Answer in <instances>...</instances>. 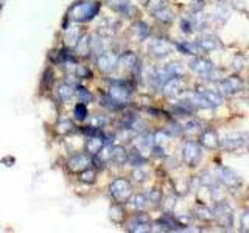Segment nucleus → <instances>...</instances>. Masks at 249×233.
Masks as SVG:
<instances>
[{
    "label": "nucleus",
    "mask_w": 249,
    "mask_h": 233,
    "mask_svg": "<svg viewBox=\"0 0 249 233\" xmlns=\"http://www.w3.org/2000/svg\"><path fill=\"white\" fill-rule=\"evenodd\" d=\"M100 2H90V0H83V2H76L70 8L69 16L70 19L75 22H89L92 20L100 11Z\"/></svg>",
    "instance_id": "nucleus-1"
},
{
    "label": "nucleus",
    "mask_w": 249,
    "mask_h": 233,
    "mask_svg": "<svg viewBox=\"0 0 249 233\" xmlns=\"http://www.w3.org/2000/svg\"><path fill=\"white\" fill-rule=\"evenodd\" d=\"M213 217L216 219L218 225L224 230H231L233 227V210L226 200H220L215 204Z\"/></svg>",
    "instance_id": "nucleus-2"
},
{
    "label": "nucleus",
    "mask_w": 249,
    "mask_h": 233,
    "mask_svg": "<svg viewBox=\"0 0 249 233\" xmlns=\"http://www.w3.org/2000/svg\"><path fill=\"white\" fill-rule=\"evenodd\" d=\"M107 95L111 97L115 103H119L123 107L124 104H128L129 100H131V85H129L128 81L117 80V81L112 83Z\"/></svg>",
    "instance_id": "nucleus-3"
},
{
    "label": "nucleus",
    "mask_w": 249,
    "mask_h": 233,
    "mask_svg": "<svg viewBox=\"0 0 249 233\" xmlns=\"http://www.w3.org/2000/svg\"><path fill=\"white\" fill-rule=\"evenodd\" d=\"M109 191H111V196L115 199V202L124 204V202H128L131 199L132 186L126 179H115L111 183V186H109Z\"/></svg>",
    "instance_id": "nucleus-4"
},
{
    "label": "nucleus",
    "mask_w": 249,
    "mask_h": 233,
    "mask_svg": "<svg viewBox=\"0 0 249 233\" xmlns=\"http://www.w3.org/2000/svg\"><path fill=\"white\" fill-rule=\"evenodd\" d=\"M202 157V152H201V148L196 142H192V140H189V142H185L184 148H182V160L185 165L189 166H196L199 160Z\"/></svg>",
    "instance_id": "nucleus-5"
},
{
    "label": "nucleus",
    "mask_w": 249,
    "mask_h": 233,
    "mask_svg": "<svg viewBox=\"0 0 249 233\" xmlns=\"http://www.w3.org/2000/svg\"><path fill=\"white\" fill-rule=\"evenodd\" d=\"M218 173V182H221L226 188L229 190H237L241 186V179L240 176L235 173V171H232L231 168H226V166H220L216 169Z\"/></svg>",
    "instance_id": "nucleus-6"
},
{
    "label": "nucleus",
    "mask_w": 249,
    "mask_h": 233,
    "mask_svg": "<svg viewBox=\"0 0 249 233\" xmlns=\"http://www.w3.org/2000/svg\"><path fill=\"white\" fill-rule=\"evenodd\" d=\"M171 50H173V45H171L167 39H162V37L153 39L150 45H148V53L156 59H162V58L168 56Z\"/></svg>",
    "instance_id": "nucleus-7"
},
{
    "label": "nucleus",
    "mask_w": 249,
    "mask_h": 233,
    "mask_svg": "<svg viewBox=\"0 0 249 233\" xmlns=\"http://www.w3.org/2000/svg\"><path fill=\"white\" fill-rule=\"evenodd\" d=\"M243 81L241 78H238L237 75H232L224 78V80L220 83V93L226 97H231V95H235L240 90H243Z\"/></svg>",
    "instance_id": "nucleus-8"
},
{
    "label": "nucleus",
    "mask_w": 249,
    "mask_h": 233,
    "mask_svg": "<svg viewBox=\"0 0 249 233\" xmlns=\"http://www.w3.org/2000/svg\"><path fill=\"white\" fill-rule=\"evenodd\" d=\"M97 66L100 72L103 73H112L119 66V56L112 51H105L97 56Z\"/></svg>",
    "instance_id": "nucleus-9"
},
{
    "label": "nucleus",
    "mask_w": 249,
    "mask_h": 233,
    "mask_svg": "<svg viewBox=\"0 0 249 233\" xmlns=\"http://www.w3.org/2000/svg\"><path fill=\"white\" fill-rule=\"evenodd\" d=\"M248 143L246 135L245 134H240V132H233V134L226 135L221 142H220V148H223L224 151H235L243 148Z\"/></svg>",
    "instance_id": "nucleus-10"
},
{
    "label": "nucleus",
    "mask_w": 249,
    "mask_h": 233,
    "mask_svg": "<svg viewBox=\"0 0 249 233\" xmlns=\"http://www.w3.org/2000/svg\"><path fill=\"white\" fill-rule=\"evenodd\" d=\"M128 230L134 233L151 232V219L146 213H137L128 224Z\"/></svg>",
    "instance_id": "nucleus-11"
},
{
    "label": "nucleus",
    "mask_w": 249,
    "mask_h": 233,
    "mask_svg": "<svg viewBox=\"0 0 249 233\" xmlns=\"http://www.w3.org/2000/svg\"><path fill=\"white\" fill-rule=\"evenodd\" d=\"M92 165V159L89 154H75L67 162V168L72 173H81V171L88 169Z\"/></svg>",
    "instance_id": "nucleus-12"
},
{
    "label": "nucleus",
    "mask_w": 249,
    "mask_h": 233,
    "mask_svg": "<svg viewBox=\"0 0 249 233\" xmlns=\"http://www.w3.org/2000/svg\"><path fill=\"white\" fill-rule=\"evenodd\" d=\"M185 89V83L182 80V76L179 78H170L167 80V83L162 85V90H163V95L168 97V98H173V97H178L181 95Z\"/></svg>",
    "instance_id": "nucleus-13"
},
{
    "label": "nucleus",
    "mask_w": 249,
    "mask_h": 233,
    "mask_svg": "<svg viewBox=\"0 0 249 233\" xmlns=\"http://www.w3.org/2000/svg\"><path fill=\"white\" fill-rule=\"evenodd\" d=\"M156 225H158V229L162 230V232H181V230H185V225L176 219V217H173L171 215L165 213L160 219L156 222Z\"/></svg>",
    "instance_id": "nucleus-14"
},
{
    "label": "nucleus",
    "mask_w": 249,
    "mask_h": 233,
    "mask_svg": "<svg viewBox=\"0 0 249 233\" xmlns=\"http://www.w3.org/2000/svg\"><path fill=\"white\" fill-rule=\"evenodd\" d=\"M195 92L199 93V95L207 101V104L210 107H216V106H221L223 104V95H221L220 92L212 90V89H207V87H202V85H198Z\"/></svg>",
    "instance_id": "nucleus-15"
},
{
    "label": "nucleus",
    "mask_w": 249,
    "mask_h": 233,
    "mask_svg": "<svg viewBox=\"0 0 249 233\" xmlns=\"http://www.w3.org/2000/svg\"><path fill=\"white\" fill-rule=\"evenodd\" d=\"M190 70L195 73H198L201 76H207L212 70L215 68L213 64L210 61H207L206 58H198V56H195L192 61H190V64H189Z\"/></svg>",
    "instance_id": "nucleus-16"
},
{
    "label": "nucleus",
    "mask_w": 249,
    "mask_h": 233,
    "mask_svg": "<svg viewBox=\"0 0 249 233\" xmlns=\"http://www.w3.org/2000/svg\"><path fill=\"white\" fill-rule=\"evenodd\" d=\"M199 145L206 150H216L220 148V138L213 129H204L199 135Z\"/></svg>",
    "instance_id": "nucleus-17"
},
{
    "label": "nucleus",
    "mask_w": 249,
    "mask_h": 233,
    "mask_svg": "<svg viewBox=\"0 0 249 233\" xmlns=\"http://www.w3.org/2000/svg\"><path fill=\"white\" fill-rule=\"evenodd\" d=\"M196 45L199 47V50L202 51H213L216 49H220L221 47V42H220V37H216L215 34H202Z\"/></svg>",
    "instance_id": "nucleus-18"
},
{
    "label": "nucleus",
    "mask_w": 249,
    "mask_h": 233,
    "mask_svg": "<svg viewBox=\"0 0 249 233\" xmlns=\"http://www.w3.org/2000/svg\"><path fill=\"white\" fill-rule=\"evenodd\" d=\"M119 66L124 70H129V72H134L139 68V58L136 56V53L132 51H124L119 56Z\"/></svg>",
    "instance_id": "nucleus-19"
},
{
    "label": "nucleus",
    "mask_w": 249,
    "mask_h": 233,
    "mask_svg": "<svg viewBox=\"0 0 249 233\" xmlns=\"http://www.w3.org/2000/svg\"><path fill=\"white\" fill-rule=\"evenodd\" d=\"M107 3L109 6H112L115 11L126 16V17H132V14L136 13V8L129 3V0H107Z\"/></svg>",
    "instance_id": "nucleus-20"
},
{
    "label": "nucleus",
    "mask_w": 249,
    "mask_h": 233,
    "mask_svg": "<svg viewBox=\"0 0 249 233\" xmlns=\"http://www.w3.org/2000/svg\"><path fill=\"white\" fill-rule=\"evenodd\" d=\"M106 145L105 142V137H101V135H92L89 137L88 140V143H86V151H88L89 155H97L100 151H101V148H103Z\"/></svg>",
    "instance_id": "nucleus-21"
},
{
    "label": "nucleus",
    "mask_w": 249,
    "mask_h": 233,
    "mask_svg": "<svg viewBox=\"0 0 249 233\" xmlns=\"http://www.w3.org/2000/svg\"><path fill=\"white\" fill-rule=\"evenodd\" d=\"M111 160L115 163V165L123 166L124 163L128 162V152L122 145H117L111 148Z\"/></svg>",
    "instance_id": "nucleus-22"
},
{
    "label": "nucleus",
    "mask_w": 249,
    "mask_h": 233,
    "mask_svg": "<svg viewBox=\"0 0 249 233\" xmlns=\"http://www.w3.org/2000/svg\"><path fill=\"white\" fill-rule=\"evenodd\" d=\"M75 51H76L78 56H83V58L89 56V53H92L90 51V37L88 34H83L76 41V44H75Z\"/></svg>",
    "instance_id": "nucleus-23"
},
{
    "label": "nucleus",
    "mask_w": 249,
    "mask_h": 233,
    "mask_svg": "<svg viewBox=\"0 0 249 233\" xmlns=\"http://www.w3.org/2000/svg\"><path fill=\"white\" fill-rule=\"evenodd\" d=\"M90 51L95 53L97 56H98V54H101V53L107 51V41H106V37L101 36V34L90 37Z\"/></svg>",
    "instance_id": "nucleus-24"
},
{
    "label": "nucleus",
    "mask_w": 249,
    "mask_h": 233,
    "mask_svg": "<svg viewBox=\"0 0 249 233\" xmlns=\"http://www.w3.org/2000/svg\"><path fill=\"white\" fill-rule=\"evenodd\" d=\"M204 131V126H202V123L198 121V120H192L185 124V126L182 128V132L185 135L189 137H193V135H201V132Z\"/></svg>",
    "instance_id": "nucleus-25"
},
{
    "label": "nucleus",
    "mask_w": 249,
    "mask_h": 233,
    "mask_svg": "<svg viewBox=\"0 0 249 233\" xmlns=\"http://www.w3.org/2000/svg\"><path fill=\"white\" fill-rule=\"evenodd\" d=\"M128 162L132 166L140 168L146 163V159H145V155L137 150V148H132V150L128 152Z\"/></svg>",
    "instance_id": "nucleus-26"
},
{
    "label": "nucleus",
    "mask_w": 249,
    "mask_h": 233,
    "mask_svg": "<svg viewBox=\"0 0 249 233\" xmlns=\"http://www.w3.org/2000/svg\"><path fill=\"white\" fill-rule=\"evenodd\" d=\"M132 33L136 34V37L139 39V41H143V39H146L148 36H150L151 30H150V27H148L145 22L139 20V22L134 23V27H132Z\"/></svg>",
    "instance_id": "nucleus-27"
},
{
    "label": "nucleus",
    "mask_w": 249,
    "mask_h": 233,
    "mask_svg": "<svg viewBox=\"0 0 249 233\" xmlns=\"http://www.w3.org/2000/svg\"><path fill=\"white\" fill-rule=\"evenodd\" d=\"M73 95H75V89L69 83L67 84L66 83L61 84L58 87V98H59V101H62V103H67V101H70L73 98Z\"/></svg>",
    "instance_id": "nucleus-28"
},
{
    "label": "nucleus",
    "mask_w": 249,
    "mask_h": 233,
    "mask_svg": "<svg viewBox=\"0 0 249 233\" xmlns=\"http://www.w3.org/2000/svg\"><path fill=\"white\" fill-rule=\"evenodd\" d=\"M109 217H111V221L115 222V224H120L124 221V217H126V213H124L123 207L117 202L115 205H112L111 208H109Z\"/></svg>",
    "instance_id": "nucleus-29"
},
{
    "label": "nucleus",
    "mask_w": 249,
    "mask_h": 233,
    "mask_svg": "<svg viewBox=\"0 0 249 233\" xmlns=\"http://www.w3.org/2000/svg\"><path fill=\"white\" fill-rule=\"evenodd\" d=\"M195 215L196 217H199L201 221H212L213 219V210H210L207 205L198 204L195 207Z\"/></svg>",
    "instance_id": "nucleus-30"
},
{
    "label": "nucleus",
    "mask_w": 249,
    "mask_h": 233,
    "mask_svg": "<svg viewBox=\"0 0 249 233\" xmlns=\"http://www.w3.org/2000/svg\"><path fill=\"white\" fill-rule=\"evenodd\" d=\"M163 70H165L170 78H179L184 75V67L179 62H170V64L163 67Z\"/></svg>",
    "instance_id": "nucleus-31"
},
{
    "label": "nucleus",
    "mask_w": 249,
    "mask_h": 233,
    "mask_svg": "<svg viewBox=\"0 0 249 233\" xmlns=\"http://www.w3.org/2000/svg\"><path fill=\"white\" fill-rule=\"evenodd\" d=\"M145 3H146V10L150 11L153 16L163 10V8H167L168 6V2L167 0H145Z\"/></svg>",
    "instance_id": "nucleus-32"
},
{
    "label": "nucleus",
    "mask_w": 249,
    "mask_h": 233,
    "mask_svg": "<svg viewBox=\"0 0 249 233\" xmlns=\"http://www.w3.org/2000/svg\"><path fill=\"white\" fill-rule=\"evenodd\" d=\"M129 202H131V205L134 207L136 210L142 212V210L146 208L148 202H150V200H148V196H145V194H136V196H132L129 199Z\"/></svg>",
    "instance_id": "nucleus-33"
},
{
    "label": "nucleus",
    "mask_w": 249,
    "mask_h": 233,
    "mask_svg": "<svg viewBox=\"0 0 249 233\" xmlns=\"http://www.w3.org/2000/svg\"><path fill=\"white\" fill-rule=\"evenodd\" d=\"M176 45V49L181 51V53H184V54H190V56H196L198 54V49L199 47L198 45H195V44H189V42H176L175 44Z\"/></svg>",
    "instance_id": "nucleus-34"
},
{
    "label": "nucleus",
    "mask_w": 249,
    "mask_h": 233,
    "mask_svg": "<svg viewBox=\"0 0 249 233\" xmlns=\"http://www.w3.org/2000/svg\"><path fill=\"white\" fill-rule=\"evenodd\" d=\"M154 17L158 19L159 22H162V23H171L173 22V19H175V14H173V11L170 10V8L167 6V8H163V10H160V11H158L154 14Z\"/></svg>",
    "instance_id": "nucleus-35"
},
{
    "label": "nucleus",
    "mask_w": 249,
    "mask_h": 233,
    "mask_svg": "<svg viewBox=\"0 0 249 233\" xmlns=\"http://www.w3.org/2000/svg\"><path fill=\"white\" fill-rule=\"evenodd\" d=\"M73 129H75V126H73V123L70 121V120H61L56 124V132H58V134H61V135H67Z\"/></svg>",
    "instance_id": "nucleus-36"
},
{
    "label": "nucleus",
    "mask_w": 249,
    "mask_h": 233,
    "mask_svg": "<svg viewBox=\"0 0 249 233\" xmlns=\"http://www.w3.org/2000/svg\"><path fill=\"white\" fill-rule=\"evenodd\" d=\"M95 179H97V173H95V169H90V166L80 173V181L84 183H93Z\"/></svg>",
    "instance_id": "nucleus-37"
},
{
    "label": "nucleus",
    "mask_w": 249,
    "mask_h": 233,
    "mask_svg": "<svg viewBox=\"0 0 249 233\" xmlns=\"http://www.w3.org/2000/svg\"><path fill=\"white\" fill-rule=\"evenodd\" d=\"M163 132L168 135V137H178V135H181V132H182V126H179L178 123L175 121H171L167 124V128L163 129Z\"/></svg>",
    "instance_id": "nucleus-38"
},
{
    "label": "nucleus",
    "mask_w": 249,
    "mask_h": 233,
    "mask_svg": "<svg viewBox=\"0 0 249 233\" xmlns=\"http://www.w3.org/2000/svg\"><path fill=\"white\" fill-rule=\"evenodd\" d=\"M75 93L78 95V98H80L81 103H84V104H88L89 101L92 100V95L89 93V90H88V89H84V87H81V85H78V87L75 89Z\"/></svg>",
    "instance_id": "nucleus-39"
},
{
    "label": "nucleus",
    "mask_w": 249,
    "mask_h": 233,
    "mask_svg": "<svg viewBox=\"0 0 249 233\" xmlns=\"http://www.w3.org/2000/svg\"><path fill=\"white\" fill-rule=\"evenodd\" d=\"M86 116H88V107L80 101V103L75 106V118L78 121H83V120H86Z\"/></svg>",
    "instance_id": "nucleus-40"
},
{
    "label": "nucleus",
    "mask_w": 249,
    "mask_h": 233,
    "mask_svg": "<svg viewBox=\"0 0 249 233\" xmlns=\"http://www.w3.org/2000/svg\"><path fill=\"white\" fill-rule=\"evenodd\" d=\"M216 181H218V177H212L209 173H204V174L199 177V182L202 185H206V186H210V188H215Z\"/></svg>",
    "instance_id": "nucleus-41"
},
{
    "label": "nucleus",
    "mask_w": 249,
    "mask_h": 233,
    "mask_svg": "<svg viewBox=\"0 0 249 233\" xmlns=\"http://www.w3.org/2000/svg\"><path fill=\"white\" fill-rule=\"evenodd\" d=\"M146 196H148V200L153 202L154 205H159L160 200H162V193H160V190H156V188L150 190V193H148Z\"/></svg>",
    "instance_id": "nucleus-42"
},
{
    "label": "nucleus",
    "mask_w": 249,
    "mask_h": 233,
    "mask_svg": "<svg viewBox=\"0 0 249 233\" xmlns=\"http://www.w3.org/2000/svg\"><path fill=\"white\" fill-rule=\"evenodd\" d=\"M181 30L184 31V33H193L195 28H193V20L192 17H185L181 20Z\"/></svg>",
    "instance_id": "nucleus-43"
},
{
    "label": "nucleus",
    "mask_w": 249,
    "mask_h": 233,
    "mask_svg": "<svg viewBox=\"0 0 249 233\" xmlns=\"http://www.w3.org/2000/svg\"><path fill=\"white\" fill-rule=\"evenodd\" d=\"M106 118L103 115H95V116H92V120H90V126H95V128H103L105 124H106Z\"/></svg>",
    "instance_id": "nucleus-44"
},
{
    "label": "nucleus",
    "mask_w": 249,
    "mask_h": 233,
    "mask_svg": "<svg viewBox=\"0 0 249 233\" xmlns=\"http://www.w3.org/2000/svg\"><path fill=\"white\" fill-rule=\"evenodd\" d=\"M52 83H53V72H52L50 68H47V70H45V73H44V80H42L44 89H50Z\"/></svg>",
    "instance_id": "nucleus-45"
},
{
    "label": "nucleus",
    "mask_w": 249,
    "mask_h": 233,
    "mask_svg": "<svg viewBox=\"0 0 249 233\" xmlns=\"http://www.w3.org/2000/svg\"><path fill=\"white\" fill-rule=\"evenodd\" d=\"M202 8H204V0H193L190 3V11L195 14V13H199Z\"/></svg>",
    "instance_id": "nucleus-46"
},
{
    "label": "nucleus",
    "mask_w": 249,
    "mask_h": 233,
    "mask_svg": "<svg viewBox=\"0 0 249 233\" xmlns=\"http://www.w3.org/2000/svg\"><path fill=\"white\" fill-rule=\"evenodd\" d=\"M241 232H249V212L241 215Z\"/></svg>",
    "instance_id": "nucleus-47"
},
{
    "label": "nucleus",
    "mask_w": 249,
    "mask_h": 233,
    "mask_svg": "<svg viewBox=\"0 0 249 233\" xmlns=\"http://www.w3.org/2000/svg\"><path fill=\"white\" fill-rule=\"evenodd\" d=\"M132 176H134V179L137 182H143L145 179H146V173L143 169H136L134 173H132Z\"/></svg>",
    "instance_id": "nucleus-48"
}]
</instances>
